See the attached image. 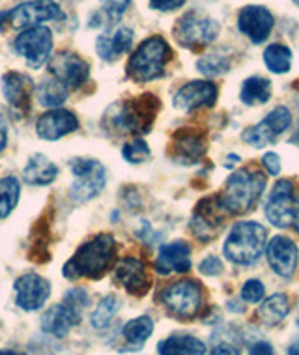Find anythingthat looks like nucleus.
Segmentation results:
<instances>
[{"instance_id": "obj_1", "label": "nucleus", "mask_w": 299, "mask_h": 355, "mask_svg": "<svg viewBox=\"0 0 299 355\" xmlns=\"http://www.w3.org/2000/svg\"><path fill=\"white\" fill-rule=\"evenodd\" d=\"M117 257V241L110 234H101L86 241L66 263L64 275L67 279H101L110 270Z\"/></svg>"}, {"instance_id": "obj_2", "label": "nucleus", "mask_w": 299, "mask_h": 355, "mask_svg": "<svg viewBox=\"0 0 299 355\" xmlns=\"http://www.w3.org/2000/svg\"><path fill=\"white\" fill-rule=\"evenodd\" d=\"M266 189V176L255 166L239 168L228 178L221 202L228 214H247Z\"/></svg>"}, {"instance_id": "obj_3", "label": "nucleus", "mask_w": 299, "mask_h": 355, "mask_svg": "<svg viewBox=\"0 0 299 355\" xmlns=\"http://www.w3.org/2000/svg\"><path fill=\"white\" fill-rule=\"evenodd\" d=\"M268 230L255 220H241L236 223L228 234L223 251L225 257L239 266H249L260 258L266 247Z\"/></svg>"}, {"instance_id": "obj_4", "label": "nucleus", "mask_w": 299, "mask_h": 355, "mask_svg": "<svg viewBox=\"0 0 299 355\" xmlns=\"http://www.w3.org/2000/svg\"><path fill=\"white\" fill-rule=\"evenodd\" d=\"M172 58L171 45L161 36H152L137 47L128 62V75L137 83H150L165 73Z\"/></svg>"}, {"instance_id": "obj_5", "label": "nucleus", "mask_w": 299, "mask_h": 355, "mask_svg": "<svg viewBox=\"0 0 299 355\" xmlns=\"http://www.w3.org/2000/svg\"><path fill=\"white\" fill-rule=\"evenodd\" d=\"M157 109L159 99L152 94H146L112 109L114 116L109 120L112 122V129H117L118 133H146L152 128Z\"/></svg>"}, {"instance_id": "obj_6", "label": "nucleus", "mask_w": 299, "mask_h": 355, "mask_svg": "<svg viewBox=\"0 0 299 355\" xmlns=\"http://www.w3.org/2000/svg\"><path fill=\"white\" fill-rule=\"evenodd\" d=\"M159 300L166 306L169 313L178 318L187 320L198 314L204 301V292L196 281H178L163 288Z\"/></svg>"}, {"instance_id": "obj_7", "label": "nucleus", "mask_w": 299, "mask_h": 355, "mask_svg": "<svg viewBox=\"0 0 299 355\" xmlns=\"http://www.w3.org/2000/svg\"><path fill=\"white\" fill-rule=\"evenodd\" d=\"M69 166L74 172L71 196L77 202H88L92 198L101 195V191L107 184V172L99 161L77 157V159H71Z\"/></svg>"}, {"instance_id": "obj_8", "label": "nucleus", "mask_w": 299, "mask_h": 355, "mask_svg": "<svg viewBox=\"0 0 299 355\" xmlns=\"http://www.w3.org/2000/svg\"><path fill=\"white\" fill-rule=\"evenodd\" d=\"M219 23L212 17H202L196 13H187L178 21L174 37L178 43L189 49H200L219 36Z\"/></svg>"}, {"instance_id": "obj_9", "label": "nucleus", "mask_w": 299, "mask_h": 355, "mask_svg": "<svg viewBox=\"0 0 299 355\" xmlns=\"http://www.w3.org/2000/svg\"><path fill=\"white\" fill-rule=\"evenodd\" d=\"M15 51L23 56L31 68H42L51 58L53 51V32L45 26H32L21 32L15 40Z\"/></svg>"}, {"instance_id": "obj_10", "label": "nucleus", "mask_w": 299, "mask_h": 355, "mask_svg": "<svg viewBox=\"0 0 299 355\" xmlns=\"http://www.w3.org/2000/svg\"><path fill=\"white\" fill-rule=\"evenodd\" d=\"M296 208H298V198L293 196V184L290 180H279L268 196L266 217L273 227H290L296 217Z\"/></svg>"}, {"instance_id": "obj_11", "label": "nucleus", "mask_w": 299, "mask_h": 355, "mask_svg": "<svg viewBox=\"0 0 299 355\" xmlns=\"http://www.w3.org/2000/svg\"><path fill=\"white\" fill-rule=\"evenodd\" d=\"M292 123V114L287 107H277L255 128L245 129L244 141L255 148H266L273 144L275 139L284 133Z\"/></svg>"}, {"instance_id": "obj_12", "label": "nucleus", "mask_w": 299, "mask_h": 355, "mask_svg": "<svg viewBox=\"0 0 299 355\" xmlns=\"http://www.w3.org/2000/svg\"><path fill=\"white\" fill-rule=\"evenodd\" d=\"M62 17L60 6L55 0H32L25 2L21 6L13 8L12 12L8 13V23L12 28H32V26H40V23L45 21H55Z\"/></svg>"}, {"instance_id": "obj_13", "label": "nucleus", "mask_w": 299, "mask_h": 355, "mask_svg": "<svg viewBox=\"0 0 299 355\" xmlns=\"http://www.w3.org/2000/svg\"><path fill=\"white\" fill-rule=\"evenodd\" d=\"M49 71L55 75L56 80H60L67 90H77L85 85L90 73V66L79 55L69 53V51H60L55 56L49 58Z\"/></svg>"}, {"instance_id": "obj_14", "label": "nucleus", "mask_w": 299, "mask_h": 355, "mask_svg": "<svg viewBox=\"0 0 299 355\" xmlns=\"http://www.w3.org/2000/svg\"><path fill=\"white\" fill-rule=\"evenodd\" d=\"M225 214L226 209L221 202V198H206L198 204V208L193 215L191 230L200 241H210L221 232Z\"/></svg>"}, {"instance_id": "obj_15", "label": "nucleus", "mask_w": 299, "mask_h": 355, "mask_svg": "<svg viewBox=\"0 0 299 355\" xmlns=\"http://www.w3.org/2000/svg\"><path fill=\"white\" fill-rule=\"evenodd\" d=\"M15 303L23 311H40L51 295V284L37 273H26L15 281Z\"/></svg>"}, {"instance_id": "obj_16", "label": "nucleus", "mask_w": 299, "mask_h": 355, "mask_svg": "<svg viewBox=\"0 0 299 355\" xmlns=\"http://www.w3.org/2000/svg\"><path fill=\"white\" fill-rule=\"evenodd\" d=\"M114 281L120 282L131 295L141 297L152 286V277L148 273L146 263L139 258L126 257L117 263L114 270Z\"/></svg>"}, {"instance_id": "obj_17", "label": "nucleus", "mask_w": 299, "mask_h": 355, "mask_svg": "<svg viewBox=\"0 0 299 355\" xmlns=\"http://www.w3.org/2000/svg\"><path fill=\"white\" fill-rule=\"evenodd\" d=\"M79 129V120L71 110L51 109L40 116L36 123V133L43 141H58Z\"/></svg>"}, {"instance_id": "obj_18", "label": "nucleus", "mask_w": 299, "mask_h": 355, "mask_svg": "<svg viewBox=\"0 0 299 355\" xmlns=\"http://www.w3.org/2000/svg\"><path fill=\"white\" fill-rule=\"evenodd\" d=\"M238 28L253 43H264L273 28V15L264 6H245L238 15Z\"/></svg>"}, {"instance_id": "obj_19", "label": "nucleus", "mask_w": 299, "mask_h": 355, "mask_svg": "<svg viewBox=\"0 0 299 355\" xmlns=\"http://www.w3.org/2000/svg\"><path fill=\"white\" fill-rule=\"evenodd\" d=\"M217 101V86L210 80H191L174 96V107L182 110H195L212 107Z\"/></svg>"}, {"instance_id": "obj_20", "label": "nucleus", "mask_w": 299, "mask_h": 355, "mask_svg": "<svg viewBox=\"0 0 299 355\" xmlns=\"http://www.w3.org/2000/svg\"><path fill=\"white\" fill-rule=\"evenodd\" d=\"M268 262L277 275L292 277L298 268V247L290 238L275 236L269 241Z\"/></svg>"}, {"instance_id": "obj_21", "label": "nucleus", "mask_w": 299, "mask_h": 355, "mask_svg": "<svg viewBox=\"0 0 299 355\" xmlns=\"http://www.w3.org/2000/svg\"><path fill=\"white\" fill-rule=\"evenodd\" d=\"M80 322V311L75 309L69 303H58V305L51 306L47 313L42 316V329L47 335L53 337H66L71 331V327Z\"/></svg>"}, {"instance_id": "obj_22", "label": "nucleus", "mask_w": 299, "mask_h": 355, "mask_svg": "<svg viewBox=\"0 0 299 355\" xmlns=\"http://www.w3.org/2000/svg\"><path fill=\"white\" fill-rule=\"evenodd\" d=\"M131 42H133V31L128 26H117L98 37L96 51L105 62H114L131 49Z\"/></svg>"}, {"instance_id": "obj_23", "label": "nucleus", "mask_w": 299, "mask_h": 355, "mask_svg": "<svg viewBox=\"0 0 299 355\" xmlns=\"http://www.w3.org/2000/svg\"><path fill=\"white\" fill-rule=\"evenodd\" d=\"M155 270L161 275L169 273H185L191 270V249L185 241H172L169 245L161 247Z\"/></svg>"}, {"instance_id": "obj_24", "label": "nucleus", "mask_w": 299, "mask_h": 355, "mask_svg": "<svg viewBox=\"0 0 299 355\" xmlns=\"http://www.w3.org/2000/svg\"><path fill=\"white\" fill-rule=\"evenodd\" d=\"M172 159L182 163V165H193L200 159L206 152V142L204 137L198 135L196 131H178L172 141Z\"/></svg>"}, {"instance_id": "obj_25", "label": "nucleus", "mask_w": 299, "mask_h": 355, "mask_svg": "<svg viewBox=\"0 0 299 355\" xmlns=\"http://www.w3.org/2000/svg\"><path fill=\"white\" fill-rule=\"evenodd\" d=\"M32 90H34V85L28 75L10 71L2 77V94L8 105H12L13 109L25 110L31 101Z\"/></svg>"}, {"instance_id": "obj_26", "label": "nucleus", "mask_w": 299, "mask_h": 355, "mask_svg": "<svg viewBox=\"0 0 299 355\" xmlns=\"http://www.w3.org/2000/svg\"><path fill=\"white\" fill-rule=\"evenodd\" d=\"M58 176V168L43 153H34L23 168V178L31 185H49Z\"/></svg>"}, {"instance_id": "obj_27", "label": "nucleus", "mask_w": 299, "mask_h": 355, "mask_svg": "<svg viewBox=\"0 0 299 355\" xmlns=\"http://www.w3.org/2000/svg\"><path fill=\"white\" fill-rule=\"evenodd\" d=\"M159 355H204L206 346L191 335H172L157 344Z\"/></svg>"}, {"instance_id": "obj_28", "label": "nucleus", "mask_w": 299, "mask_h": 355, "mask_svg": "<svg viewBox=\"0 0 299 355\" xmlns=\"http://www.w3.org/2000/svg\"><path fill=\"white\" fill-rule=\"evenodd\" d=\"M36 90V99L37 103L47 109H56L60 105L66 103L67 99V88L62 85L60 80L56 79H47L43 80L42 85L34 88Z\"/></svg>"}, {"instance_id": "obj_29", "label": "nucleus", "mask_w": 299, "mask_h": 355, "mask_svg": "<svg viewBox=\"0 0 299 355\" xmlns=\"http://www.w3.org/2000/svg\"><path fill=\"white\" fill-rule=\"evenodd\" d=\"M271 96V83L264 77H249L241 85L239 98L245 105H262Z\"/></svg>"}, {"instance_id": "obj_30", "label": "nucleus", "mask_w": 299, "mask_h": 355, "mask_svg": "<svg viewBox=\"0 0 299 355\" xmlns=\"http://www.w3.org/2000/svg\"><path fill=\"white\" fill-rule=\"evenodd\" d=\"M152 333L153 322L150 316H139V318L131 320V322L123 327V337L128 340L129 349L142 348Z\"/></svg>"}, {"instance_id": "obj_31", "label": "nucleus", "mask_w": 299, "mask_h": 355, "mask_svg": "<svg viewBox=\"0 0 299 355\" xmlns=\"http://www.w3.org/2000/svg\"><path fill=\"white\" fill-rule=\"evenodd\" d=\"M290 313V303L284 294H275L264 301L260 306V318L266 325L281 324Z\"/></svg>"}, {"instance_id": "obj_32", "label": "nucleus", "mask_w": 299, "mask_h": 355, "mask_svg": "<svg viewBox=\"0 0 299 355\" xmlns=\"http://www.w3.org/2000/svg\"><path fill=\"white\" fill-rule=\"evenodd\" d=\"M19 196H21V185H19L17 178H0V220L6 219L15 209Z\"/></svg>"}, {"instance_id": "obj_33", "label": "nucleus", "mask_w": 299, "mask_h": 355, "mask_svg": "<svg viewBox=\"0 0 299 355\" xmlns=\"http://www.w3.org/2000/svg\"><path fill=\"white\" fill-rule=\"evenodd\" d=\"M264 62L268 66L269 71L273 73H287L292 66V53L288 47L281 43H273L268 49L264 51Z\"/></svg>"}, {"instance_id": "obj_34", "label": "nucleus", "mask_w": 299, "mask_h": 355, "mask_svg": "<svg viewBox=\"0 0 299 355\" xmlns=\"http://www.w3.org/2000/svg\"><path fill=\"white\" fill-rule=\"evenodd\" d=\"M198 71L208 77H217V75H225L230 69V58L219 53H212V55L202 56L198 64H196Z\"/></svg>"}, {"instance_id": "obj_35", "label": "nucleus", "mask_w": 299, "mask_h": 355, "mask_svg": "<svg viewBox=\"0 0 299 355\" xmlns=\"http://www.w3.org/2000/svg\"><path fill=\"white\" fill-rule=\"evenodd\" d=\"M118 306H120V301H118L117 297H112V295L103 297V300L98 303V306H96V311L92 313V325H94L96 329H103L105 325L114 318Z\"/></svg>"}, {"instance_id": "obj_36", "label": "nucleus", "mask_w": 299, "mask_h": 355, "mask_svg": "<svg viewBox=\"0 0 299 355\" xmlns=\"http://www.w3.org/2000/svg\"><path fill=\"white\" fill-rule=\"evenodd\" d=\"M123 159L133 163V165H139V163H144V161L150 157V148L142 139H135V141L128 142L122 150Z\"/></svg>"}, {"instance_id": "obj_37", "label": "nucleus", "mask_w": 299, "mask_h": 355, "mask_svg": "<svg viewBox=\"0 0 299 355\" xmlns=\"http://www.w3.org/2000/svg\"><path fill=\"white\" fill-rule=\"evenodd\" d=\"M101 4H103V15L107 17V21L117 23L122 19V15L131 4V0H101Z\"/></svg>"}, {"instance_id": "obj_38", "label": "nucleus", "mask_w": 299, "mask_h": 355, "mask_svg": "<svg viewBox=\"0 0 299 355\" xmlns=\"http://www.w3.org/2000/svg\"><path fill=\"white\" fill-rule=\"evenodd\" d=\"M264 294H266V288H264L262 282L257 281V279H250V281L245 282L244 288H241V297H244L245 301H249V303H258V301H262Z\"/></svg>"}, {"instance_id": "obj_39", "label": "nucleus", "mask_w": 299, "mask_h": 355, "mask_svg": "<svg viewBox=\"0 0 299 355\" xmlns=\"http://www.w3.org/2000/svg\"><path fill=\"white\" fill-rule=\"evenodd\" d=\"M66 303H69L75 309H79V311H85L90 300H88V294L83 288H75V290H69L66 294Z\"/></svg>"}, {"instance_id": "obj_40", "label": "nucleus", "mask_w": 299, "mask_h": 355, "mask_svg": "<svg viewBox=\"0 0 299 355\" xmlns=\"http://www.w3.org/2000/svg\"><path fill=\"white\" fill-rule=\"evenodd\" d=\"M221 271H223V262L217 257H208L200 262V273H204V275L214 277L219 275Z\"/></svg>"}, {"instance_id": "obj_41", "label": "nucleus", "mask_w": 299, "mask_h": 355, "mask_svg": "<svg viewBox=\"0 0 299 355\" xmlns=\"http://www.w3.org/2000/svg\"><path fill=\"white\" fill-rule=\"evenodd\" d=\"M262 163H264V168L268 171V174L271 176H277L279 172H281V159H279V155L273 152L266 153L262 157Z\"/></svg>"}, {"instance_id": "obj_42", "label": "nucleus", "mask_w": 299, "mask_h": 355, "mask_svg": "<svg viewBox=\"0 0 299 355\" xmlns=\"http://www.w3.org/2000/svg\"><path fill=\"white\" fill-rule=\"evenodd\" d=\"M185 4V0H150V6L157 12H172Z\"/></svg>"}, {"instance_id": "obj_43", "label": "nucleus", "mask_w": 299, "mask_h": 355, "mask_svg": "<svg viewBox=\"0 0 299 355\" xmlns=\"http://www.w3.org/2000/svg\"><path fill=\"white\" fill-rule=\"evenodd\" d=\"M212 355H239V348L230 343H221L212 349Z\"/></svg>"}, {"instance_id": "obj_44", "label": "nucleus", "mask_w": 299, "mask_h": 355, "mask_svg": "<svg viewBox=\"0 0 299 355\" xmlns=\"http://www.w3.org/2000/svg\"><path fill=\"white\" fill-rule=\"evenodd\" d=\"M249 355H273V346L266 340H260L250 348Z\"/></svg>"}, {"instance_id": "obj_45", "label": "nucleus", "mask_w": 299, "mask_h": 355, "mask_svg": "<svg viewBox=\"0 0 299 355\" xmlns=\"http://www.w3.org/2000/svg\"><path fill=\"white\" fill-rule=\"evenodd\" d=\"M8 144V123H6V118L0 114V152L6 148Z\"/></svg>"}, {"instance_id": "obj_46", "label": "nucleus", "mask_w": 299, "mask_h": 355, "mask_svg": "<svg viewBox=\"0 0 299 355\" xmlns=\"http://www.w3.org/2000/svg\"><path fill=\"white\" fill-rule=\"evenodd\" d=\"M288 355H299V338H296V340L288 346Z\"/></svg>"}, {"instance_id": "obj_47", "label": "nucleus", "mask_w": 299, "mask_h": 355, "mask_svg": "<svg viewBox=\"0 0 299 355\" xmlns=\"http://www.w3.org/2000/svg\"><path fill=\"white\" fill-rule=\"evenodd\" d=\"M293 227H296V230L299 232V198H298V208H296V217H293Z\"/></svg>"}, {"instance_id": "obj_48", "label": "nucleus", "mask_w": 299, "mask_h": 355, "mask_svg": "<svg viewBox=\"0 0 299 355\" xmlns=\"http://www.w3.org/2000/svg\"><path fill=\"white\" fill-rule=\"evenodd\" d=\"M6 21H8V13L0 12V31H2V26L6 25Z\"/></svg>"}, {"instance_id": "obj_49", "label": "nucleus", "mask_w": 299, "mask_h": 355, "mask_svg": "<svg viewBox=\"0 0 299 355\" xmlns=\"http://www.w3.org/2000/svg\"><path fill=\"white\" fill-rule=\"evenodd\" d=\"M0 355H25V354H19V352H13V349H2Z\"/></svg>"}, {"instance_id": "obj_50", "label": "nucleus", "mask_w": 299, "mask_h": 355, "mask_svg": "<svg viewBox=\"0 0 299 355\" xmlns=\"http://www.w3.org/2000/svg\"><path fill=\"white\" fill-rule=\"evenodd\" d=\"M296 139H298V141H299V125H298V137H296Z\"/></svg>"}, {"instance_id": "obj_51", "label": "nucleus", "mask_w": 299, "mask_h": 355, "mask_svg": "<svg viewBox=\"0 0 299 355\" xmlns=\"http://www.w3.org/2000/svg\"><path fill=\"white\" fill-rule=\"evenodd\" d=\"M293 2H296V4H298V6H299V0H293Z\"/></svg>"}, {"instance_id": "obj_52", "label": "nucleus", "mask_w": 299, "mask_h": 355, "mask_svg": "<svg viewBox=\"0 0 299 355\" xmlns=\"http://www.w3.org/2000/svg\"><path fill=\"white\" fill-rule=\"evenodd\" d=\"M298 324H299V314H298Z\"/></svg>"}]
</instances>
